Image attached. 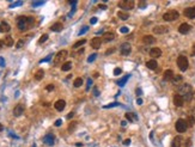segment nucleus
Here are the masks:
<instances>
[{
    "label": "nucleus",
    "instance_id": "obj_49",
    "mask_svg": "<svg viewBox=\"0 0 195 147\" xmlns=\"http://www.w3.org/2000/svg\"><path fill=\"white\" fill-rule=\"evenodd\" d=\"M54 124H55V127H60L61 124H62V120H60V119H59V120H56Z\"/></svg>",
    "mask_w": 195,
    "mask_h": 147
},
{
    "label": "nucleus",
    "instance_id": "obj_3",
    "mask_svg": "<svg viewBox=\"0 0 195 147\" xmlns=\"http://www.w3.org/2000/svg\"><path fill=\"white\" fill-rule=\"evenodd\" d=\"M177 66H178V68H180L182 72L187 71V70H188V66H189L188 59H187L184 55H180V56H178V59H177Z\"/></svg>",
    "mask_w": 195,
    "mask_h": 147
},
{
    "label": "nucleus",
    "instance_id": "obj_13",
    "mask_svg": "<svg viewBox=\"0 0 195 147\" xmlns=\"http://www.w3.org/2000/svg\"><path fill=\"white\" fill-rule=\"evenodd\" d=\"M143 42H144V44H146V46H151V44L156 43V38L151 35H145L143 37Z\"/></svg>",
    "mask_w": 195,
    "mask_h": 147
},
{
    "label": "nucleus",
    "instance_id": "obj_62",
    "mask_svg": "<svg viewBox=\"0 0 195 147\" xmlns=\"http://www.w3.org/2000/svg\"><path fill=\"white\" fill-rule=\"evenodd\" d=\"M3 46H4V42H3V41H1V40H0V49L3 48Z\"/></svg>",
    "mask_w": 195,
    "mask_h": 147
},
{
    "label": "nucleus",
    "instance_id": "obj_54",
    "mask_svg": "<svg viewBox=\"0 0 195 147\" xmlns=\"http://www.w3.org/2000/svg\"><path fill=\"white\" fill-rule=\"evenodd\" d=\"M131 142H132V141H131V139H126L125 142H123V145H125V146H129V145H131Z\"/></svg>",
    "mask_w": 195,
    "mask_h": 147
},
{
    "label": "nucleus",
    "instance_id": "obj_59",
    "mask_svg": "<svg viewBox=\"0 0 195 147\" xmlns=\"http://www.w3.org/2000/svg\"><path fill=\"white\" fill-rule=\"evenodd\" d=\"M99 8H102V10H105V8H107V6H105V5H99Z\"/></svg>",
    "mask_w": 195,
    "mask_h": 147
},
{
    "label": "nucleus",
    "instance_id": "obj_27",
    "mask_svg": "<svg viewBox=\"0 0 195 147\" xmlns=\"http://www.w3.org/2000/svg\"><path fill=\"white\" fill-rule=\"evenodd\" d=\"M4 44H6V47H12L13 46V38L11 36H6L4 40Z\"/></svg>",
    "mask_w": 195,
    "mask_h": 147
},
{
    "label": "nucleus",
    "instance_id": "obj_45",
    "mask_svg": "<svg viewBox=\"0 0 195 147\" xmlns=\"http://www.w3.org/2000/svg\"><path fill=\"white\" fill-rule=\"evenodd\" d=\"M23 44H24V41H23V40H19V41L17 42V44H16V48H17V49L22 48V47H23Z\"/></svg>",
    "mask_w": 195,
    "mask_h": 147
},
{
    "label": "nucleus",
    "instance_id": "obj_46",
    "mask_svg": "<svg viewBox=\"0 0 195 147\" xmlns=\"http://www.w3.org/2000/svg\"><path fill=\"white\" fill-rule=\"evenodd\" d=\"M147 5L146 1H139V8H145Z\"/></svg>",
    "mask_w": 195,
    "mask_h": 147
},
{
    "label": "nucleus",
    "instance_id": "obj_5",
    "mask_svg": "<svg viewBox=\"0 0 195 147\" xmlns=\"http://www.w3.org/2000/svg\"><path fill=\"white\" fill-rule=\"evenodd\" d=\"M67 54H68L67 50H60L55 55V57H54V65H60L67 57Z\"/></svg>",
    "mask_w": 195,
    "mask_h": 147
},
{
    "label": "nucleus",
    "instance_id": "obj_7",
    "mask_svg": "<svg viewBox=\"0 0 195 147\" xmlns=\"http://www.w3.org/2000/svg\"><path fill=\"white\" fill-rule=\"evenodd\" d=\"M134 1L133 0H122L118 3V6L121 7V8H125V10H132L133 7H134Z\"/></svg>",
    "mask_w": 195,
    "mask_h": 147
},
{
    "label": "nucleus",
    "instance_id": "obj_2",
    "mask_svg": "<svg viewBox=\"0 0 195 147\" xmlns=\"http://www.w3.org/2000/svg\"><path fill=\"white\" fill-rule=\"evenodd\" d=\"M178 17H180V13L175 10L168 11V12H165V13L163 14V19L165 22H174V21H176V19H178Z\"/></svg>",
    "mask_w": 195,
    "mask_h": 147
},
{
    "label": "nucleus",
    "instance_id": "obj_20",
    "mask_svg": "<svg viewBox=\"0 0 195 147\" xmlns=\"http://www.w3.org/2000/svg\"><path fill=\"white\" fill-rule=\"evenodd\" d=\"M62 28H63L62 23L58 22V23H54V24L50 26V30H52V31H54V32H59V31H61V30H62Z\"/></svg>",
    "mask_w": 195,
    "mask_h": 147
},
{
    "label": "nucleus",
    "instance_id": "obj_50",
    "mask_svg": "<svg viewBox=\"0 0 195 147\" xmlns=\"http://www.w3.org/2000/svg\"><path fill=\"white\" fill-rule=\"evenodd\" d=\"M92 90H94V95L96 96V97H98V96H99V91H98V89L96 87V86H95V87L92 89Z\"/></svg>",
    "mask_w": 195,
    "mask_h": 147
},
{
    "label": "nucleus",
    "instance_id": "obj_35",
    "mask_svg": "<svg viewBox=\"0 0 195 147\" xmlns=\"http://www.w3.org/2000/svg\"><path fill=\"white\" fill-rule=\"evenodd\" d=\"M181 80H182V75H174V78H172L171 81H172L174 84H178Z\"/></svg>",
    "mask_w": 195,
    "mask_h": 147
},
{
    "label": "nucleus",
    "instance_id": "obj_4",
    "mask_svg": "<svg viewBox=\"0 0 195 147\" xmlns=\"http://www.w3.org/2000/svg\"><path fill=\"white\" fill-rule=\"evenodd\" d=\"M175 128L177 130L178 133H184L187 128H188V124H187V121L183 119H178L175 123Z\"/></svg>",
    "mask_w": 195,
    "mask_h": 147
},
{
    "label": "nucleus",
    "instance_id": "obj_10",
    "mask_svg": "<svg viewBox=\"0 0 195 147\" xmlns=\"http://www.w3.org/2000/svg\"><path fill=\"white\" fill-rule=\"evenodd\" d=\"M190 25L188 24V23H182L180 26H178V32L180 34H182V35H185V34H188L189 31H190Z\"/></svg>",
    "mask_w": 195,
    "mask_h": 147
},
{
    "label": "nucleus",
    "instance_id": "obj_58",
    "mask_svg": "<svg viewBox=\"0 0 195 147\" xmlns=\"http://www.w3.org/2000/svg\"><path fill=\"white\" fill-rule=\"evenodd\" d=\"M136 96H141V93H143V91L140 90V89H136Z\"/></svg>",
    "mask_w": 195,
    "mask_h": 147
},
{
    "label": "nucleus",
    "instance_id": "obj_38",
    "mask_svg": "<svg viewBox=\"0 0 195 147\" xmlns=\"http://www.w3.org/2000/svg\"><path fill=\"white\" fill-rule=\"evenodd\" d=\"M96 57H97V54H91V55L87 57V62H89V63L94 62L95 60H96Z\"/></svg>",
    "mask_w": 195,
    "mask_h": 147
},
{
    "label": "nucleus",
    "instance_id": "obj_8",
    "mask_svg": "<svg viewBox=\"0 0 195 147\" xmlns=\"http://www.w3.org/2000/svg\"><path fill=\"white\" fill-rule=\"evenodd\" d=\"M131 50H132V47H131V44L129 43H122L121 47H120V53H121L122 55H129L131 54Z\"/></svg>",
    "mask_w": 195,
    "mask_h": 147
},
{
    "label": "nucleus",
    "instance_id": "obj_25",
    "mask_svg": "<svg viewBox=\"0 0 195 147\" xmlns=\"http://www.w3.org/2000/svg\"><path fill=\"white\" fill-rule=\"evenodd\" d=\"M43 77H44V71L43 70H39L35 73V80H37V81L42 80V78Z\"/></svg>",
    "mask_w": 195,
    "mask_h": 147
},
{
    "label": "nucleus",
    "instance_id": "obj_21",
    "mask_svg": "<svg viewBox=\"0 0 195 147\" xmlns=\"http://www.w3.org/2000/svg\"><path fill=\"white\" fill-rule=\"evenodd\" d=\"M11 30V26L6 22H1L0 23V32H8Z\"/></svg>",
    "mask_w": 195,
    "mask_h": 147
},
{
    "label": "nucleus",
    "instance_id": "obj_39",
    "mask_svg": "<svg viewBox=\"0 0 195 147\" xmlns=\"http://www.w3.org/2000/svg\"><path fill=\"white\" fill-rule=\"evenodd\" d=\"M22 5H23V1H14V3H12L10 5V8H13L16 6H22Z\"/></svg>",
    "mask_w": 195,
    "mask_h": 147
},
{
    "label": "nucleus",
    "instance_id": "obj_43",
    "mask_svg": "<svg viewBox=\"0 0 195 147\" xmlns=\"http://www.w3.org/2000/svg\"><path fill=\"white\" fill-rule=\"evenodd\" d=\"M91 86H92V79H91V78H89V79H87V85H86V91H89V90H90Z\"/></svg>",
    "mask_w": 195,
    "mask_h": 147
},
{
    "label": "nucleus",
    "instance_id": "obj_30",
    "mask_svg": "<svg viewBox=\"0 0 195 147\" xmlns=\"http://www.w3.org/2000/svg\"><path fill=\"white\" fill-rule=\"evenodd\" d=\"M126 119L128 120L129 122H134L136 120V115L135 114H132V112H128V114H126Z\"/></svg>",
    "mask_w": 195,
    "mask_h": 147
},
{
    "label": "nucleus",
    "instance_id": "obj_56",
    "mask_svg": "<svg viewBox=\"0 0 195 147\" xmlns=\"http://www.w3.org/2000/svg\"><path fill=\"white\" fill-rule=\"evenodd\" d=\"M73 116H74V112H73V111H71L70 114L67 115V119H68V120H71V119H72V117H73Z\"/></svg>",
    "mask_w": 195,
    "mask_h": 147
},
{
    "label": "nucleus",
    "instance_id": "obj_57",
    "mask_svg": "<svg viewBox=\"0 0 195 147\" xmlns=\"http://www.w3.org/2000/svg\"><path fill=\"white\" fill-rule=\"evenodd\" d=\"M136 104L141 105V104H143V99H141V98H138V99H136Z\"/></svg>",
    "mask_w": 195,
    "mask_h": 147
},
{
    "label": "nucleus",
    "instance_id": "obj_47",
    "mask_svg": "<svg viewBox=\"0 0 195 147\" xmlns=\"http://www.w3.org/2000/svg\"><path fill=\"white\" fill-rule=\"evenodd\" d=\"M121 73H122L121 68H118V67H117V68H115V70H114V74H115V75H120Z\"/></svg>",
    "mask_w": 195,
    "mask_h": 147
},
{
    "label": "nucleus",
    "instance_id": "obj_34",
    "mask_svg": "<svg viewBox=\"0 0 195 147\" xmlns=\"http://www.w3.org/2000/svg\"><path fill=\"white\" fill-rule=\"evenodd\" d=\"M76 127H77V122H76V121H72V122L70 123V126H68V132L72 133V132L76 129Z\"/></svg>",
    "mask_w": 195,
    "mask_h": 147
},
{
    "label": "nucleus",
    "instance_id": "obj_16",
    "mask_svg": "<svg viewBox=\"0 0 195 147\" xmlns=\"http://www.w3.org/2000/svg\"><path fill=\"white\" fill-rule=\"evenodd\" d=\"M66 106V102L63 101V99H59V101L55 102V104H54V108L58 110V111H62L63 109Z\"/></svg>",
    "mask_w": 195,
    "mask_h": 147
},
{
    "label": "nucleus",
    "instance_id": "obj_51",
    "mask_svg": "<svg viewBox=\"0 0 195 147\" xmlns=\"http://www.w3.org/2000/svg\"><path fill=\"white\" fill-rule=\"evenodd\" d=\"M114 52H115V48H109L108 50L105 52V54H107V55H109V54H113Z\"/></svg>",
    "mask_w": 195,
    "mask_h": 147
},
{
    "label": "nucleus",
    "instance_id": "obj_1",
    "mask_svg": "<svg viewBox=\"0 0 195 147\" xmlns=\"http://www.w3.org/2000/svg\"><path fill=\"white\" fill-rule=\"evenodd\" d=\"M17 26L21 31H25L26 29H29V23H28V17L25 16H21L17 18Z\"/></svg>",
    "mask_w": 195,
    "mask_h": 147
},
{
    "label": "nucleus",
    "instance_id": "obj_22",
    "mask_svg": "<svg viewBox=\"0 0 195 147\" xmlns=\"http://www.w3.org/2000/svg\"><path fill=\"white\" fill-rule=\"evenodd\" d=\"M182 141H183L182 140V136H180V135L175 136L174 140H172V147H181Z\"/></svg>",
    "mask_w": 195,
    "mask_h": 147
},
{
    "label": "nucleus",
    "instance_id": "obj_40",
    "mask_svg": "<svg viewBox=\"0 0 195 147\" xmlns=\"http://www.w3.org/2000/svg\"><path fill=\"white\" fill-rule=\"evenodd\" d=\"M87 31H89V26H83V29H80V31H79V36L86 34Z\"/></svg>",
    "mask_w": 195,
    "mask_h": 147
},
{
    "label": "nucleus",
    "instance_id": "obj_53",
    "mask_svg": "<svg viewBox=\"0 0 195 147\" xmlns=\"http://www.w3.org/2000/svg\"><path fill=\"white\" fill-rule=\"evenodd\" d=\"M96 23H97V18H96V17H92V18L90 19V24L94 25V24H96Z\"/></svg>",
    "mask_w": 195,
    "mask_h": 147
},
{
    "label": "nucleus",
    "instance_id": "obj_32",
    "mask_svg": "<svg viewBox=\"0 0 195 147\" xmlns=\"http://www.w3.org/2000/svg\"><path fill=\"white\" fill-rule=\"evenodd\" d=\"M73 85H74V87H80V86L83 85V79H81V78H77V79L73 81Z\"/></svg>",
    "mask_w": 195,
    "mask_h": 147
},
{
    "label": "nucleus",
    "instance_id": "obj_19",
    "mask_svg": "<svg viewBox=\"0 0 195 147\" xmlns=\"http://www.w3.org/2000/svg\"><path fill=\"white\" fill-rule=\"evenodd\" d=\"M150 55L154 59H157V57H159V56H162V50H160L159 48H152L150 50Z\"/></svg>",
    "mask_w": 195,
    "mask_h": 147
},
{
    "label": "nucleus",
    "instance_id": "obj_63",
    "mask_svg": "<svg viewBox=\"0 0 195 147\" xmlns=\"http://www.w3.org/2000/svg\"><path fill=\"white\" fill-rule=\"evenodd\" d=\"M3 129L4 128H3V126H1V123H0V132H3Z\"/></svg>",
    "mask_w": 195,
    "mask_h": 147
},
{
    "label": "nucleus",
    "instance_id": "obj_41",
    "mask_svg": "<svg viewBox=\"0 0 195 147\" xmlns=\"http://www.w3.org/2000/svg\"><path fill=\"white\" fill-rule=\"evenodd\" d=\"M42 5H44V1H32V6L34 7L42 6Z\"/></svg>",
    "mask_w": 195,
    "mask_h": 147
},
{
    "label": "nucleus",
    "instance_id": "obj_23",
    "mask_svg": "<svg viewBox=\"0 0 195 147\" xmlns=\"http://www.w3.org/2000/svg\"><path fill=\"white\" fill-rule=\"evenodd\" d=\"M157 66H158V63H157V61L156 60H153V59L146 62V67L148 68V70H156Z\"/></svg>",
    "mask_w": 195,
    "mask_h": 147
},
{
    "label": "nucleus",
    "instance_id": "obj_12",
    "mask_svg": "<svg viewBox=\"0 0 195 147\" xmlns=\"http://www.w3.org/2000/svg\"><path fill=\"white\" fill-rule=\"evenodd\" d=\"M54 141H55V138L53 134H47L44 138H43V142L48 146H53L54 145Z\"/></svg>",
    "mask_w": 195,
    "mask_h": 147
},
{
    "label": "nucleus",
    "instance_id": "obj_17",
    "mask_svg": "<svg viewBox=\"0 0 195 147\" xmlns=\"http://www.w3.org/2000/svg\"><path fill=\"white\" fill-rule=\"evenodd\" d=\"M183 103H184V99H183V97H182L181 95L174 96V104L176 105V106H182Z\"/></svg>",
    "mask_w": 195,
    "mask_h": 147
},
{
    "label": "nucleus",
    "instance_id": "obj_11",
    "mask_svg": "<svg viewBox=\"0 0 195 147\" xmlns=\"http://www.w3.org/2000/svg\"><path fill=\"white\" fill-rule=\"evenodd\" d=\"M184 16L187 18H190V19H194L195 18V6L193 7H187L184 10Z\"/></svg>",
    "mask_w": 195,
    "mask_h": 147
},
{
    "label": "nucleus",
    "instance_id": "obj_31",
    "mask_svg": "<svg viewBox=\"0 0 195 147\" xmlns=\"http://www.w3.org/2000/svg\"><path fill=\"white\" fill-rule=\"evenodd\" d=\"M86 43V40L85 38H83V40H80V41H78V42H76L73 44V48L74 49H77V48H79V47H81V46H84Z\"/></svg>",
    "mask_w": 195,
    "mask_h": 147
},
{
    "label": "nucleus",
    "instance_id": "obj_15",
    "mask_svg": "<svg viewBox=\"0 0 195 147\" xmlns=\"http://www.w3.org/2000/svg\"><path fill=\"white\" fill-rule=\"evenodd\" d=\"M91 47L94 49H98V48H101L102 46V40L99 38V37H94V38L91 40Z\"/></svg>",
    "mask_w": 195,
    "mask_h": 147
},
{
    "label": "nucleus",
    "instance_id": "obj_14",
    "mask_svg": "<svg viewBox=\"0 0 195 147\" xmlns=\"http://www.w3.org/2000/svg\"><path fill=\"white\" fill-rule=\"evenodd\" d=\"M23 112H24V105H23V104H17L16 106H14V109H13V115L16 116V117L21 116Z\"/></svg>",
    "mask_w": 195,
    "mask_h": 147
},
{
    "label": "nucleus",
    "instance_id": "obj_42",
    "mask_svg": "<svg viewBox=\"0 0 195 147\" xmlns=\"http://www.w3.org/2000/svg\"><path fill=\"white\" fill-rule=\"evenodd\" d=\"M52 56H53V54H50V55H48L47 57H44V59H42V60H40V62H48V61H50V59H52Z\"/></svg>",
    "mask_w": 195,
    "mask_h": 147
},
{
    "label": "nucleus",
    "instance_id": "obj_18",
    "mask_svg": "<svg viewBox=\"0 0 195 147\" xmlns=\"http://www.w3.org/2000/svg\"><path fill=\"white\" fill-rule=\"evenodd\" d=\"M174 72L171 70H166L165 72H164V74H163V79L165 81H171L172 80V78H174Z\"/></svg>",
    "mask_w": 195,
    "mask_h": 147
},
{
    "label": "nucleus",
    "instance_id": "obj_44",
    "mask_svg": "<svg viewBox=\"0 0 195 147\" xmlns=\"http://www.w3.org/2000/svg\"><path fill=\"white\" fill-rule=\"evenodd\" d=\"M128 31H129V29L127 28V26H121V28H120V32H121V34H127Z\"/></svg>",
    "mask_w": 195,
    "mask_h": 147
},
{
    "label": "nucleus",
    "instance_id": "obj_24",
    "mask_svg": "<svg viewBox=\"0 0 195 147\" xmlns=\"http://www.w3.org/2000/svg\"><path fill=\"white\" fill-rule=\"evenodd\" d=\"M114 37H115V35H114L113 32H104V34H103V40H104L105 42H110V41H113Z\"/></svg>",
    "mask_w": 195,
    "mask_h": 147
},
{
    "label": "nucleus",
    "instance_id": "obj_9",
    "mask_svg": "<svg viewBox=\"0 0 195 147\" xmlns=\"http://www.w3.org/2000/svg\"><path fill=\"white\" fill-rule=\"evenodd\" d=\"M169 31V28L166 25H157L153 28V32L157 35H163V34H166Z\"/></svg>",
    "mask_w": 195,
    "mask_h": 147
},
{
    "label": "nucleus",
    "instance_id": "obj_28",
    "mask_svg": "<svg viewBox=\"0 0 195 147\" xmlns=\"http://www.w3.org/2000/svg\"><path fill=\"white\" fill-rule=\"evenodd\" d=\"M129 77H131V74H127V75H125V77L122 78L121 80H120V81H118V83H117V84H118V86H121V87H122V86H125V85H126V83L128 81Z\"/></svg>",
    "mask_w": 195,
    "mask_h": 147
},
{
    "label": "nucleus",
    "instance_id": "obj_48",
    "mask_svg": "<svg viewBox=\"0 0 195 147\" xmlns=\"http://www.w3.org/2000/svg\"><path fill=\"white\" fill-rule=\"evenodd\" d=\"M45 90H47V91H53V90H54V85H53V84L47 85V87H45Z\"/></svg>",
    "mask_w": 195,
    "mask_h": 147
},
{
    "label": "nucleus",
    "instance_id": "obj_37",
    "mask_svg": "<svg viewBox=\"0 0 195 147\" xmlns=\"http://www.w3.org/2000/svg\"><path fill=\"white\" fill-rule=\"evenodd\" d=\"M120 105V103H117V102H115V103H110V104H107L104 105L103 108L104 109H109V108H114V106H118Z\"/></svg>",
    "mask_w": 195,
    "mask_h": 147
},
{
    "label": "nucleus",
    "instance_id": "obj_61",
    "mask_svg": "<svg viewBox=\"0 0 195 147\" xmlns=\"http://www.w3.org/2000/svg\"><path fill=\"white\" fill-rule=\"evenodd\" d=\"M126 124H127V122H126V121H122V122H121V126L122 127H126Z\"/></svg>",
    "mask_w": 195,
    "mask_h": 147
},
{
    "label": "nucleus",
    "instance_id": "obj_33",
    "mask_svg": "<svg viewBox=\"0 0 195 147\" xmlns=\"http://www.w3.org/2000/svg\"><path fill=\"white\" fill-rule=\"evenodd\" d=\"M187 124H188V127H193L195 124V117H193V116H189L188 120H187Z\"/></svg>",
    "mask_w": 195,
    "mask_h": 147
},
{
    "label": "nucleus",
    "instance_id": "obj_55",
    "mask_svg": "<svg viewBox=\"0 0 195 147\" xmlns=\"http://www.w3.org/2000/svg\"><path fill=\"white\" fill-rule=\"evenodd\" d=\"M4 66H5V60H4V57H0V67Z\"/></svg>",
    "mask_w": 195,
    "mask_h": 147
},
{
    "label": "nucleus",
    "instance_id": "obj_36",
    "mask_svg": "<svg viewBox=\"0 0 195 147\" xmlns=\"http://www.w3.org/2000/svg\"><path fill=\"white\" fill-rule=\"evenodd\" d=\"M48 40V35L47 34H44V35H42L41 37H40V40H39V44H42V43H44L45 41Z\"/></svg>",
    "mask_w": 195,
    "mask_h": 147
},
{
    "label": "nucleus",
    "instance_id": "obj_60",
    "mask_svg": "<svg viewBox=\"0 0 195 147\" xmlns=\"http://www.w3.org/2000/svg\"><path fill=\"white\" fill-rule=\"evenodd\" d=\"M192 55L193 56H195V44L193 46V52H192Z\"/></svg>",
    "mask_w": 195,
    "mask_h": 147
},
{
    "label": "nucleus",
    "instance_id": "obj_26",
    "mask_svg": "<svg viewBox=\"0 0 195 147\" xmlns=\"http://www.w3.org/2000/svg\"><path fill=\"white\" fill-rule=\"evenodd\" d=\"M117 17L120 18V19H122V21H127L129 18L128 13L127 12H123V11H118L117 12Z\"/></svg>",
    "mask_w": 195,
    "mask_h": 147
},
{
    "label": "nucleus",
    "instance_id": "obj_6",
    "mask_svg": "<svg viewBox=\"0 0 195 147\" xmlns=\"http://www.w3.org/2000/svg\"><path fill=\"white\" fill-rule=\"evenodd\" d=\"M190 92H192V86H190L189 84H183L178 87V95H181L182 97L185 96V95H188V93H190Z\"/></svg>",
    "mask_w": 195,
    "mask_h": 147
},
{
    "label": "nucleus",
    "instance_id": "obj_52",
    "mask_svg": "<svg viewBox=\"0 0 195 147\" xmlns=\"http://www.w3.org/2000/svg\"><path fill=\"white\" fill-rule=\"evenodd\" d=\"M190 145H192V140H190V139H187V140H185L184 146L185 147H190Z\"/></svg>",
    "mask_w": 195,
    "mask_h": 147
},
{
    "label": "nucleus",
    "instance_id": "obj_29",
    "mask_svg": "<svg viewBox=\"0 0 195 147\" xmlns=\"http://www.w3.org/2000/svg\"><path fill=\"white\" fill-rule=\"evenodd\" d=\"M71 68H72V62H70V61H68V62H65L62 66H61V70H62L63 72H67V71H70Z\"/></svg>",
    "mask_w": 195,
    "mask_h": 147
}]
</instances>
